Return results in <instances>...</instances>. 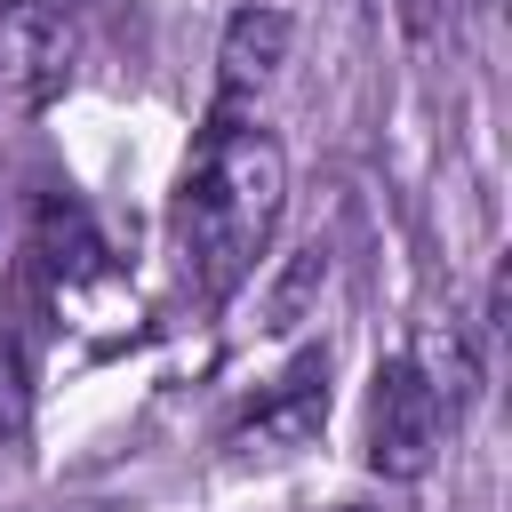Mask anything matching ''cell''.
Here are the masks:
<instances>
[{
	"instance_id": "6",
	"label": "cell",
	"mask_w": 512,
	"mask_h": 512,
	"mask_svg": "<svg viewBox=\"0 0 512 512\" xmlns=\"http://www.w3.org/2000/svg\"><path fill=\"white\" fill-rule=\"evenodd\" d=\"M24 432V352L0 336V440Z\"/></svg>"
},
{
	"instance_id": "3",
	"label": "cell",
	"mask_w": 512,
	"mask_h": 512,
	"mask_svg": "<svg viewBox=\"0 0 512 512\" xmlns=\"http://www.w3.org/2000/svg\"><path fill=\"white\" fill-rule=\"evenodd\" d=\"M448 432H456V424L440 416V400L424 392V376L392 352V360L376 368V392H368V464H376L384 480H424Z\"/></svg>"
},
{
	"instance_id": "1",
	"label": "cell",
	"mask_w": 512,
	"mask_h": 512,
	"mask_svg": "<svg viewBox=\"0 0 512 512\" xmlns=\"http://www.w3.org/2000/svg\"><path fill=\"white\" fill-rule=\"evenodd\" d=\"M280 200H288V160H280L272 128L240 120V104H216V120L200 128L184 184H176V256L208 304L248 288V272L272 248Z\"/></svg>"
},
{
	"instance_id": "9",
	"label": "cell",
	"mask_w": 512,
	"mask_h": 512,
	"mask_svg": "<svg viewBox=\"0 0 512 512\" xmlns=\"http://www.w3.org/2000/svg\"><path fill=\"white\" fill-rule=\"evenodd\" d=\"M336 512H352V504H336Z\"/></svg>"
},
{
	"instance_id": "8",
	"label": "cell",
	"mask_w": 512,
	"mask_h": 512,
	"mask_svg": "<svg viewBox=\"0 0 512 512\" xmlns=\"http://www.w3.org/2000/svg\"><path fill=\"white\" fill-rule=\"evenodd\" d=\"M368 8H392V0H368Z\"/></svg>"
},
{
	"instance_id": "7",
	"label": "cell",
	"mask_w": 512,
	"mask_h": 512,
	"mask_svg": "<svg viewBox=\"0 0 512 512\" xmlns=\"http://www.w3.org/2000/svg\"><path fill=\"white\" fill-rule=\"evenodd\" d=\"M472 8H496V0H472Z\"/></svg>"
},
{
	"instance_id": "2",
	"label": "cell",
	"mask_w": 512,
	"mask_h": 512,
	"mask_svg": "<svg viewBox=\"0 0 512 512\" xmlns=\"http://www.w3.org/2000/svg\"><path fill=\"white\" fill-rule=\"evenodd\" d=\"M80 64V0H0V80L24 112H48Z\"/></svg>"
},
{
	"instance_id": "5",
	"label": "cell",
	"mask_w": 512,
	"mask_h": 512,
	"mask_svg": "<svg viewBox=\"0 0 512 512\" xmlns=\"http://www.w3.org/2000/svg\"><path fill=\"white\" fill-rule=\"evenodd\" d=\"M288 40H296L288 8H240V16L224 24V48H216V88H224V104L256 96V88L288 64Z\"/></svg>"
},
{
	"instance_id": "4",
	"label": "cell",
	"mask_w": 512,
	"mask_h": 512,
	"mask_svg": "<svg viewBox=\"0 0 512 512\" xmlns=\"http://www.w3.org/2000/svg\"><path fill=\"white\" fill-rule=\"evenodd\" d=\"M416 376H424V392L440 400V416L448 424H464V408L480 400V328L464 320V312H432L416 336H408V352H400Z\"/></svg>"
}]
</instances>
